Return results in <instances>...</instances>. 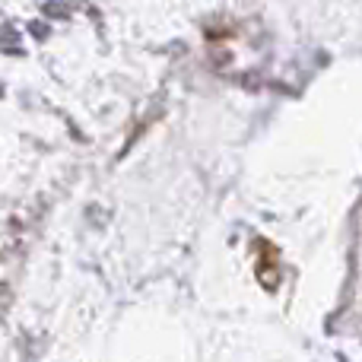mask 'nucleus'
Segmentation results:
<instances>
[]
</instances>
